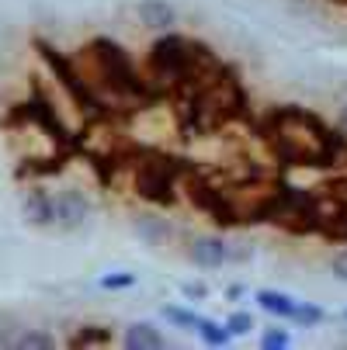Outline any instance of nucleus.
<instances>
[{
    "label": "nucleus",
    "instance_id": "1",
    "mask_svg": "<svg viewBox=\"0 0 347 350\" xmlns=\"http://www.w3.org/2000/svg\"><path fill=\"white\" fill-rule=\"evenodd\" d=\"M278 142L288 157L303 160V163H323L330 157V139L316 125V118L303 111H281L278 115Z\"/></svg>",
    "mask_w": 347,
    "mask_h": 350
},
{
    "label": "nucleus",
    "instance_id": "2",
    "mask_svg": "<svg viewBox=\"0 0 347 350\" xmlns=\"http://www.w3.org/2000/svg\"><path fill=\"white\" fill-rule=\"evenodd\" d=\"M194 63V49L184 42V38H160L153 45V66L160 73H174V77H184Z\"/></svg>",
    "mask_w": 347,
    "mask_h": 350
},
{
    "label": "nucleus",
    "instance_id": "3",
    "mask_svg": "<svg viewBox=\"0 0 347 350\" xmlns=\"http://www.w3.org/2000/svg\"><path fill=\"white\" fill-rule=\"evenodd\" d=\"M87 215H90V202L80 191L66 187V191H60L53 198V222H60L63 229H77Z\"/></svg>",
    "mask_w": 347,
    "mask_h": 350
},
{
    "label": "nucleus",
    "instance_id": "4",
    "mask_svg": "<svg viewBox=\"0 0 347 350\" xmlns=\"http://www.w3.org/2000/svg\"><path fill=\"white\" fill-rule=\"evenodd\" d=\"M136 14L146 28H170L177 21V11L167 4V0H139Z\"/></svg>",
    "mask_w": 347,
    "mask_h": 350
},
{
    "label": "nucleus",
    "instance_id": "5",
    "mask_svg": "<svg viewBox=\"0 0 347 350\" xmlns=\"http://www.w3.org/2000/svg\"><path fill=\"white\" fill-rule=\"evenodd\" d=\"M191 260L198 264V267H219V264H226L229 260V243H222V239H194V246H191Z\"/></svg>",
    "mask_w": 347,
    "mask_h": 350
},
{
    "label": "nucleus",
    "instance_id": "6",
    "mask_svg": "<svg viewBox=\"0 0 347 350\" xmlns=\"http://www.w3.org/2000/svg\"><path fill=\"white\" fill-rule=\"evenodd\" d=\"M125 347L129 350H160V347H167V336L153 323H132L125 329Z\"/></svg>",
    "mask_w": 347,
    "mask_h": 350
},
{
    "label": "nucleus",
    "instance_id": "7",
    "mask_svg": "<svg viewBox=\"0 0 347 350\" xmlns=\"http://www.w3.org/2000/svg\"><path fill=\"white\" fill-rule=\"evenodd\" d=\"M25 219L31 222V226H49V222H53V198H49L45 191H28L25 194Z\"/></svg>",
    "mask_w": 347,
    "mask_h": 350
},
{
    "label": "nucleus",
    "instance_id": "8",
    "mask_svg": "<svg viewBox=\"0 0 347 350\" xmlns=\"http://www.w3.org/2000/svg\"><path fill=\"white\" fill-rule=\"evenodd\" d=\"M257 302H261V309H268V312H274V316H281V319H288V316L295 312L292 295H285V291L264 288V291H257Z\"/></svg>",
    "mask_w": 347,
    "mask_h": 350
},
{
    "label": "nucleus",
    "instance_id": "9",
    "mask_svg": "<svg viewBox=\"0 0 347 350\" xmlns=\"http://www.w3.org/2000/svg\"><path fill=\"white\" fill-rule=\"evenodd\" d=\"M136 229L150 239V243H164L167 236H170V226L167 222H160V219H153V215H142L139 222H136Z\"/></svg>",
    "mask_w": 347,
    "mask_h": 350
},
{
    "label": "nucleus",
    "instance_id": "10",
    "mask_svg": "<svg viewBox=\"0 0 347 350\" xmlns=\"http://www.w3.org/2000/svg\"><path fill=\"white\" fill-rule=\"evenodd\" d=\"M14 347H25V350H49V347H56V336H49V333H42V329H25V333L14 340Z\"/></svg>",
    "mask_w": 347,
    "mask_h": 350
},
{
    "label": "nucleus",
    "instance_id": "11",
    "mask_svg": "<svg viewBox=\"0 0 347 350\" xmlns=\"http://www.w3.org/2000/svg\"><path fill=\"white\" fill-rule=\"evenodd\" d=\"M198 333H202V340L205 343H212V347H222L226 340H229V329H222L219 323H212V319H198V326H194Z\"/></svg>",
    "mask_w": 347,
    "mask_h": 350
},
{
    "label": "nucleus",
    "instance_id": "12",
    "mask_svg": "<svg viewBox=\"0 0 347 350\" xmlns=\"http://www.w3.org/2000/svg\"><path fill=\"white\" fill-rule=\"evenodd\" d=\"M164 316H167L170 323H177V326H184V329H194V326H198V319H202V316H194V312H184V309H174V306H167V309H164Z\"/></svg>",
    "mask_w": 347,
    "mask_h": 350
},
{
    "label": "nucleus",
    "instance_id": "13",
    "mask_svg": "<svg viewBox=\"0 0 347 350\" xmlns=\"http://www.w3.org/2000/svg\"><path fill=\"white\" fill-rule=\"evenodd\" d=\"M299 323H306V326H320L323 323V309L320 306H295V312H292Z\"/></svg>",
    "mask_w": 347,
    "mask_h": 350
},
{
    "label": "nucleus",
    "instance_id": "14",
    "mask_svg": "<svg viewBox=\"0 0 347 350\" xmlns=\"http://www.w3.org/2000/svg\"><path fill=\"white\" fill-rule=\"evenodd\" d=\"M229 333H236V336H243V333H250L257 323H254V316L250 312H236V316H229Z\"/></svg>",
    "mask_w": 347,
    "mask_h": 350
},
{
    "label": "nucleus",
    "instance_id": "15",
    "mask_svg": "<svg viewBox=\"0 0 347 350\" xmlns=\"http://www.w3.org/2000/svg\"><path fill=\"white\" fill-rule=\"evenodd\" d=\"M94 343H112V333H77L73 336V347H94Z\"/></svg>",
    "mask_w": 347,
    "mask_h": 350
},
{
    "label": "nucleus",
    "instance_id": "16",
    "mask_svg": "<svg viewBox=\"0 0 347 350\" xmlns=\"http://www.w3.org/2000/svg\"><path fill=\"white\" fill-rule=\"evenodd\" d=\"M261 347H268V350L288 347V333H285V329H268V333L261 336Z\"/></svg>",
    "mask_w": 347,
    "mask_h": 350
},
{
    "label": "nucleus",
    "instance_id": "17",
    "mask_svg": "<svg viewBox=\"0 0 347 350\" xmlns=\"http://www.w3.org/2000/svg\"><path fill=\"white\" fill-rule=\"evenodd\" d=\"M132 284H136L132 274H108V278L101 281V288H132Z\"/></svg>",
    "mask_w": 347,
    "mask_h": 350
},
{
    "label": "nucleus",
    "instance_id": "18",
    "mask_svg": "<svg viewBox=\"0 0 347 350\" xmlns=\"http://www.w3.org/2000/svg\"><path fill=\"white\" fill-rule=\"evenodd\" d=\"M333 274H337L340 281H347V250H340V254L333 257Z\"/></svg>",
    "mask_w": 347,
    "mask_h": 350
},
{
    "label": "nucleus",
    "instance_id": "19",
    "mask_svg": "<svg viewBox=\"0 0 347 350\" xmlns=\"http://www.w3.org/2000/svg\"><path fill=\"white\" fill-rule=\"evenodd\" d=\"M181 291H184L188 298H194V302H198V298H205V295H209V288H205V284H184Z\"/></svg>",
    "mask_w": 347,
    "mask_h": 350
},
{
    "label": "nucleus",
    "instance_id": "20",
    "mask_svg": "<svg viewBox=\"0 0 347 350\" xmlns=\"http://www.w3.org/2000/svg\"><path fill=\"white\" fill-rule=\"evenodd\" d=\"M340 132L347 135V105H344V111H340Z\"/></svg>",
    "mask_w": 347,
    "mask_h": 350
},
{
    "label": "nucleus",
    "instance_id": "21",
    "mask_svg": "<svg viewBox=\"0 0 347 350\" xmlns=\"http://www.w3.org/2000/svg\"><path fill=\"white\" fill-rule=\"evenodd\" d=\"M299 4H313V0H299Z\"/></svg>",
    "mask_w": 347,
    "mask_h": 350
}]
</instances>
